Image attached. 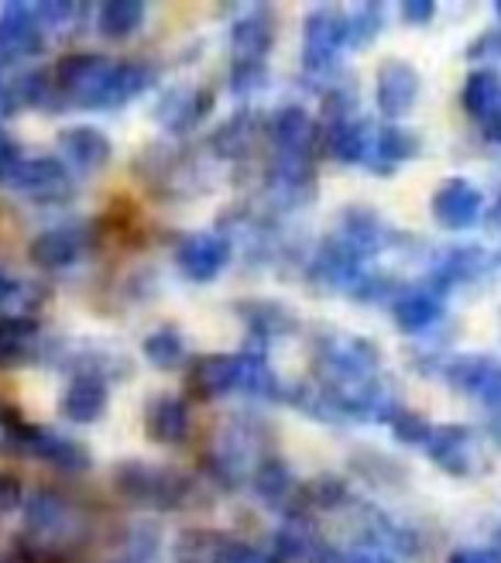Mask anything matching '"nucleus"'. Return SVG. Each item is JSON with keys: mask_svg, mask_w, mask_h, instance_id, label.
<instances>
[{"mask_svg": "<svg viewBox=\"0 0 501 563\" xmlns=\"http://www.w3.org/2000/svg\"><path fill=\"white\" fill-rule=\"evenodd\" d=\"M118 63L100 52H73L55 66V90L59 97H69L79 107L107 110L110 103V82H114Z\"/></svg>", "mask_w": 501, "mask_h": 563, "instance_id": "f257e3e1", "label": "nucleus"}, {"mask_svg": "<svg viewBox=\"0 0 501 563\" xmlns=\"http://www.w3.org/2000/svg\"><path fill=\"white\" fill-rule=\"evenodd\" d=\"M114 485L118 492L134 501V505H148V509H176L189 495V482L182 474L169 467H155L142 461H127L114 471Z\"/></svg>", "mask_w": 501, "mask_h": 563, "instance_id": "f03ea898", "label": "nucleus"}, {"mask_svg": "<svg viewBox=\"0 0 501 563\" xmlns=\"http://www.w3.org/2000/svg\"><path fill=\"white\" fill-rule=\"evenodd\" d=\"M347 45V18L337 11H310L302 24V69L316 76L337 66V55Z\"/></svg>", "mask_w": 501, "mask_h": 563, "instance_id": "7ed1b4c3", "label": "nucleus"}, {"mask_svg": "<svg viewBox=\"0 0 501 563\" xmlns=\"http://www.w3.org/2000/svg\"><path fill=\"white\" fill-rule=\"evenodd\" d=\"M11 440L18 450H24L27 457H38L52 467H63V471H87L90 467V454L87 446L63 437V433H52L42 427H32V422H21L14 419L8 427Z\"/></svg>", "mask_w": 501, "mask_h": 563, "instance_id": "20e7f679", "label": "nucleus"}, {"mask_svg": "<svg viewBox=\"0 0 501 563\" xmlns=\"http://www.w3.org/2000/svg\"><path fill=\"white\" fill-rule=\"evenodd\" d=\"M14 192L35 203H66L73 196V176L59 158H21L8 179Z\"/></svg>", "mask_w": 501, "mask_h": 563, "instance_id": "39448f33", "label": "nucleus"}, {"mask_svg": "<svg viewBox=\"0 0 501 563\" xmlns=\"http://www.w3.org/2000/svg\"><path fill=\"white\" fill-rule=\"evenodd\" d=\"M24 526H27V540L48 550L52 543H63L76 529V509L63 495L38 492L24 505Z\"/></svg>", "mask_w": 501, "mask_h": 563, "instance_id": "423d86ee", "label": "nucleus"}, {"mask_svg": "<svg viewBox=\"0 0 501 563\" xmlns=\"http://www.w3.org/2000/svg\"><path fill=\"white\" fill-rule=\"evenodd\" d=\"M420 90H423V79H420V69L405 59H385L378 66V79H375V100H378V110L388 118V121H399L405 118L409 110L420 100Z\"/></svg>", "mask_w": 501, "mask_h": 563, "instance_id": "0eeeda50", "label": "nucleus"}, {"mask_svg": "<svg viewBox=\"0 0 501 563\" xmlns=\"http://www.w3.org/2000/svg\"><path fill=\"white\" fill-rule=\"evenodd\" d=\"M430 210L443 231H467L478 223V217L485 210V196L478 186H470L467 179L454 176L433 192Z\"/></svg>", "mask_w": 501, "mask_h": 563, "instance_id": "6e6552de", "label": "nucleus"}, {"mask_svg": "<svg viewBox=\"0 0 501 563\" xmlns=\"http://www.w3.org/2000/svg\"><path fill=\"white\" fill-rule=\"evenodd\" d=\"M231 262V241L224 234H189L179 251H176V265L189 282H213Z\"/></svg>", "mask_w": 501, "mask_h": 563, "instance_id": "1a4fd4ad", "label": "nucleus"}, {"mask_svg": "<svg viewBox=\"0 0 501 563\" xmlns=\"http://www.w3.org/2000/svg\"><path fill=\"white\" fill-rule=\"evenodd\" d=\"M447 382L460 388L464 396L481 399L488 409L501 416V364L494 357H457L447 368Z\"/></svg>", "mask_w": 501, "mask_h": 563, "instance_id": "9d476101", "label": "nucleus"}, {"mask_svg": "<svg viewBox=\"0 0 501 563\" xmlns=\"http://www.w3.org/2000/svg\"><path fill=\"white\" fill-rule=\"evenodd\" d=\"M430 461L443 467L454 477H467L475 471V454H478V437L464 422H450V427H436L426 440Z\"/></svg>", "mask_w": 501, "mask_h": 563, "instance_id": "9b49d317", "label": "nucleus"}, {"mask_svg": "<svg viewBox=\"0 0 501 563\" xmlns=\"http://www.w3.org/2000/svg\"><path fill=\"white\" fill-rule=\"evenodd\" d=\"M234 388H241V354H207L186 375V391L203 402L227 396Z\"/></svg>", "mask_w": 501, "mask_h": 563, "instance_id": "f8f14e48", "label": "nucleus"}, {"mask_svg": "<svg viewBox=\"0 0 501 563\" xmlns=\"http://www.w3.org/2000/svg\"><path fill=\"white\" fill-rule=\"evenodd\" d=\"M268 137L278 158L310 162V152L316 145V121L305 114L302 107H282V110H275V118L268 121Z\"/></svg>", "mask_w": 501, "mask_h": 563, "instance_id": "ddd939ff", "label": "nucleus"}, {"mask_svg": "<svg viewBox=\"0 0 501 563\" xmlns=\"http://www.w3.org/2000/svg\"><path fill=\"white\" fill-rule=\"evenodd\" d=\"M45 48V32L32 8L4 4L0 8V55L4 59H27Z\"/></svg>", "mask_w": 501, "mask_h": 563, "instance_id": "4468645a", "label": "nucleus"}, {"mask_svg": "<svg viewBox=\"0 0 501 563\" xmlns=\"http://www.w3.org/2000/svg\"><path fill=\"white\" fill-rule=\"evenodd\" d=\"M192 433L189 406L179 396H158L145 409V437L162 446H179Z\"/></svg>", "mask_w": 501, "mask_h": 563, "instance_id": "2eb2a0df", "label": "nucleus"}, {"mask_svg": "<svg viewBox=\"0 0 501 563\" xmlns=\"http://www.w3.org/2000/svg\"><path fill=\"white\" fill-rule=\"evenodd\" d=\"M42 347V327L35 317H0V372L24 368Z\"/></svg>", "mask_w": 501, "mask_h": 563, "instance_id": "dca6fc26", "label": "nucleus"}, {"mask_svg": "<svg viewBox=\"0 0 501 563\" xmlns=\"http://www.w3.org/2000/svg\"><path fill=\"white\" fill-rule=\"evenodd\" d=\"M87 244H90V234L82 228H52L32 241L27 255H32V262L42 268H69L82 258Z\"/></svg>", "mask_w": 501, "mask_h": 563, "instance_id": "f3484780", "label": "nucleus"}, {"mask_svg": "<svg viewBox=\"0 0 501 563\" xmlns=\"http://www.w3.org/2000/svg\"><path fill=\"white\" fill-rule=\"evenodd\" d=\"M59 148L76 173H87V176L100 173V168L110 162V155H114L110 137L97 128H66L59 134Z\"/></svg>", "mask_w": 501, "mask_h": 563, "instance_id": "a211bd4d", "label": "nucleus"}, {"mask_svg": "<svg viewBox=\"0 0 501 563\" xmlns=\"http://www.w3.org/2000/svg\"><path fill=\"white\" fill-rule=\"evenodd\" d=\"M275 42V21L268 11H255L234 24L231 48H234V66H265V55Z\"/></svg>", "mask_w": 501, "mask_h": 563, "instance_id": "6ab92c4d", "label": "nucleus"}, {"mask_svg": "<svg viewBox=\"0 0 501 563\" xmlns=\"http://www.w3.org/2000/svg\"><path fill=\"white\" fill-rule=\"evenodd\" d=\"M63 416L69 422H93L103 416L107 409V382L97 372H82L69 382V388L63 391L59 402Z\"/></svg>", "mask_w": 501, "mask_h": 563, "instance_id": "aec40b11", "label": "nucleus"}, {"mask_svg": "<svg viewBox=\"0 0 501 563\" xmlns=\"http://www.w3.org/2000/svg\"><path fill=\"white\" fill-rule=\"evenodd\" d=\"M323 145L326 152L344 162V165H354V162H368L371 158V148H375V137H371V128L357 118H344V121H333L326 124V134H323Z\"/></svg>", "mask_w": 501, "mask_h": 563, "instance_id": "412c9836", "label": "nucleus"}, {"mask_svg": "<svg viewBox=\"0 0 501 563\" xmlns=\"http://www.w3.org/2000/svg\"><path fill=\"white\" fill-rule=\"evenodd\" d=\"M210 107H213V93H207V90L203 93L200 90H172L162 97L155 118L169 131H189L192 124H200L210 114Z\"/></svg>", "mask_w": 501, "mask_h": 563, "instance_id": "4be33fe9", "label": "nucleus"}, {"mask_svg": "<svg viewBox=\"0 0 501 563\" xmlns=\"http://www.w3.org/2000/svg\"><path fill=\"white\" fill-rule=\"evenodd\" d=\"M464 110L478 124H494L501 114V76L494 69H475L464 82Z\"/></svg>", "mask_w": 501, "mask_h": 563, "instance_id": "5701e85b", "label": "nucleus"}, {"mask_svg": "<svg viewBox=\"0 0 501 563\" xmlns=\"http://www.w3.org/2000/svg\"><path fill=\"white\" fill-rule=\"evenodd\" d=\"M415 155H420V137L402 124H385L375 134V148H371L368 162L378 168V173H392L399 162L415 158Z\"/></svg>", "mask_w": 501, "mask_h": 563, "instance_id": "b1692460", "label": "nucleus"}, {"mask_svg": "<svg viewBox=\"0 0 501 563\" xmlns=\"http://www.w3.org/2000/svg\"><path fill=\"white\" fill-rule=\"evenodd\" d=\"M439 317H443V302H439V296L430 292V289H415V292L402 296V299L392 306V323H396L402 333H423V330L433 327Z\"/></svg>", "mask_w": 501, "mask_h": 563, "instance_id": "393cba45", "label": "nucleus"}, {"mask_svg": "<svg viewBox=\"0 0 501 563\" xmlns=\"http://www.w3.org/2000/svg\"><path fill=\"white\" fill-rule=\"evenodd\" d=\"M145 14H148V8L137 4V0H110V4H103L97 14V27L103 38L121 42V38H131L137 27L145 24Z\"/></svg>", "mask_w": 501, "mask_h": 563, "instance_id": "a878e982", "label": "nucleus"}, {"mask_svg": "<svg viewBox=\"0 0 501 563\" xmlns=\"http://www.w3.org/2000/svg\"><path fill=\"white\" fill-rule=\"evenodd\" d=\"M152 79H155V73L145 63H118L114 82H110V103H107V110L134 100L137 93H145L152 87Z\"/></svg>", "mask_w": 501, "mask_h": 563, "instance_id": "bb28decb", "label": "nucleus"}, {"mask_svg": "<svg viewBox=\"0 0 501 563\" xmlns=\"http://www.w3.org/2000/svg\"><path fill=\"white\" fill-rule=\"evenodd\" d=\"M142 351H145V357L155 364V368H162V372L176 368V364L186 357L182 333H179V330H172V327L148 333V336H145V344H142Z\"/></svg>", "mask_w": 501, "mask_h": 563, "instance_id": "cd10ccee", "label": "nucleus"}, {"mask_svg": "<svg viewBox=\"0 0 501 563\" xmlns=\"http://www.w3.org/2000/svg\"><path fill=\"white\" fill-rule=\"evenodd\" d=\"M241 388L250 391V396H258V399L278 396V382H275L268 361L261 354H250V351L241 354Z\"/></svg>", "mask_w": 501, "mask_h": 563, "instance_id": "c85d7f7f", "label": "nucleus"}, {"mask_svg": "<svg viewBox=\"0 0 501 563\" xmlns=\"http://www.w3.org/2000/svg\"><path fill=\"white\" fill-rule=\"evenodd\" d=\"M388 427H392V433H396L399 443H409V446L426 443L430 433H433L426 416L415 412V409H396V412H388Z\"/></svg>", "mask_w": 501, "mask_h": 563, "instance_id": "c756f323", "label": "nucleus"}, {"mask_svg": "<svg viewBox=\"0 0 501 563\" xmlns=\"http://www.w3.org/2000/svg\"><path fill=\"white\" fill-rule=\"evenodd\" d=\"M255 492L265 501H282L292 492V474L282 461H265L255 474Z\"/></svg>", "mask_w": 501, "mask_h": 563, "instance_id": "7c9ffc66", "label": "nucleus"}, {"mask_svg": "<svg viewBox=\"0 0 501 563\" xmlns=\"http://www.w3.org/2000/svg\"><path fill=\"white\" fill-rule=\"evenodd\" d=\"M250 118H234V121H227L224 128H220L216 134H213V148L220 152V155H231V158H237V155H247V148H250V137H255V128L247 124Z\"/></svg>", "mask_w": 501, "mask_h": 563, "instance_id": "2f4dec72", "label": "nucleus"}, {"mask_svg": "<svg viewBox=\"0 0 501 563\" xmlns=\"http://www.w3.org/2000/svg\"><path fill=\"white\" fill-rule=\"evenodd\" d=\"M381 4H368V8H357V14L347 18V45L354 48H365L368 42H375V35L381 32Z\"/></svg>", "mask_w": 501, "mask_h": 563, "instance_id": "473e14b6", "label": "nucleus"}, {"mask_svg": "<svg viewBox=\"0 0 501 563\" xmlns=\"http://www.w3.org/2000/svg\"><path fill=\"white\" fill-rule=\"evenodd\" d=\"M485 268H491V258L485 255V251H478V247H464V251H454V255L447 258V265H443L439 278H443V282L475 278V275H481Z\"/></svg>", "mask_w": 501, "mask_h": 563, "instance_id": "72a5a7b5", "label": "nucleus"}, {"mask_svg": "<svg viewBox=\"0 0 501 563\" xmlns=\"http://www.w3.org/2000/svg\"><path fill=\"white\" fill-rule=\"evenodd\" d=\"M302 495L313 505H320V509H330V505H337L344 498V482H337V477H320V482H313Z\"/></svg>", "mask_w": 501, "mask_h": 563, "instance_id": "f704fd0d", "label": "nucleus"}, {"mask_svg": "<svg viewBox=\"0 0 501 563\" xmlns=\"http://www.w3.org/2000/svg\"><path fill=\"white\" fill-rule=\"evenodd\" d=\"M213 563H278V560L268 556V553H258L255 547H247V543H227Z\"/></svg>", "mask_w": 501, "mask_h": 563, "instance_id": "c9c22d12", "label": "nucleus"}, {"mask_svg": "<svg viewBox=\"0 0 501 563\" xmlns=\"http://www.w3.org/2000/svg\"><path fill=\"white\" fill-rule=\"evenodd\" d=\"M265 82V66H234L231 73V87L237 93H250V90H258Z\"/></svg>", "mask_w": 501, "mask_h": 563, "instance_id": "e433bc0d", "label": "nucleus"}, {"mask_svg": "<svg viewBox=\"0 0 501 563\" xmlns=\"http://www.w3.org/2000/svg\"><path fill=\"white\" fill-rule=\"evenodd\" d=\"M24 492H21V482L14 474H0V516H8L14 512L18 505H21Z\"/></svg>", "mask_w": 501, "mask_h": 563, "instance_id": "4c0bfd02", "label": "nucleus"}, {"mask_svg": "<svg viewBox=\"0 0 501 563\" xmlns=\"http://www.w3.org/2000/svg\"><path fill=\"white\" fill-rule=\"evenodd\" d=\"M333 563H396L388 553L375 550V547H357V550H347V553H337Z\"/></svg>", "mask_w": 501, "mask_h": 563, "instance_id": "58836bf2", "label": "nucleus"}, {"mask_svg": "<svg viewBox=\"0 0 501 563\" xmlns=\"http://www.w3.org/2000/svg\"><path fill=\"white\" fill-rule=\"evenodd\" d=\"M433 14H436V4H433V0H405V4H402V18H405L409 24H430Z\"/></svg>", "mask_w": 501, "mask_h": 563, "instance_id": "ea45409f", "label": "nucleus"}, {"mask_svg": "<svg viewBox=\"0 0 501 563\" xmlns=\"http://www.w3.org/2000/svg\"><path fill=\"white\" fill-rule=\"evenodd\" d=\"M21 162V155H18V145L14 141L0 131V183H8L11 179V173H14V165Z\"/></svg>", "mask_w": 501, "mask_h": 563, "instance_id": "a19ab883", "label": "nucleus"}, {"mask_svg": "<svg viewBox=\"0 0 501 563\" xmlns=\"http://www.w3.org/2000/svg\"><path fill=\"white\" fill-rule=\"evenodd\" d=\"M450 563H501V553L491 550H460L450 556Z\"/></svg>", "mask_w": 501, "mask_h": 563, "instance_id": "79ce46f5", "label": "nucleus"}, {"mask_svg": "<svg viewBox=\"0 0 501 563\" xmlns=\"http://www.w3.org/2000/svg\"><path fill=\"white\" fill-rule=\"evenodd\" d=\"M18 292V286H14V278H8L4 272H0V302H4V299H11Z\"/></svg>", "mask_w": 501, "mask_h": 563, "instance_id": "37998d69", "label": "nucleus"}, {"mask_svg": "<svg viewBox=\"0 0 501 563\" xmlns=\"http://www.w3.org/2000/svg\"><path fill=\"white\" fill-rule=\"evenodd\" d=\"M14 419H18V416H14L11 409H4V406H0V422H4V427H11Z\"/></svg>", "mask_w": 501, "mask_h": 563, "instance_id": "c03bdc74", "label": "nucleus"}, {"mask_svg": "<svg viewBox=\"0 0 501 563\" xmlns=\"http://www.w3.org/2000/svg\"><path fill=\"white\" fill-rule=\"evenodd\" d=\"M494 220L501 223V196H498V207H494Z\"/></svg>", "mask_w": 501, "mask_h": 563, "instance_id": "a18cd8bd", "label": "nucleus"}, {"mask_svg": "<svg viewBox=\"0 0 501 563\" xmlns=\"http://www.w3.org/2000/svg\"><path fill=\"white\" fill-rule=\"evenodd\" d=\"M494 11H498V14H501V0H498V4H494Z\"/></svg>", "mask_w": 501, "mask_h": 563, "instance_id": "49530a36", "label": "nucleus"}, {"mask_svg": "<svg viewBox=\"0 0 501 563\" xmlns=\"http://www.w3.org/2000/svg\"><path fill=\"white\" fill-rule=\"evenodd\" d=\"M0 63H4V55H0Z\"/></svg>", "mask_w": 501, "mask_h": 563, "instance_id": "de8ad7c7", "label": "nucleus"}, {"mask_svg": "<svg viewBox=\"0 0 501 563\" xmlns=\"http://www.w3.org/2000/svg\"><path fill=\"white\" fill-rule=\"evenodd\" d=\"M498 537H501V529H498Z\"/></svg>", "mask_w": 501, "mask_h": 563, "instance_id": "09e8293b", "label": "nucleus"}, {"mask_svg": "<svg viewBox=\"0 0 501 563\" xmlns=\"http://www.w3.org/2000/svg\"><path fill=\"white\" fill-rule=\"evenodd\" d=\"M0 563H8V560H0Z\"/></svg>", "mask_w": 501, "mask_h": 563, "instance_id": "8fccbe9b", "label": "nucleus"}, {"mask_svg": "<svg viewBox=\"0 0 501 563\" xmlns=\"http://www.w3.org/2000/svg\"><path fill=\"white\" fill-rule=\"evenodd\" d=\"M498 52H501V45H498Z\"/></svg>", "mask_w": 501, "mask_h": 563, "instance_id": "3c124183", "label": "nucleus"}]
</instances>
